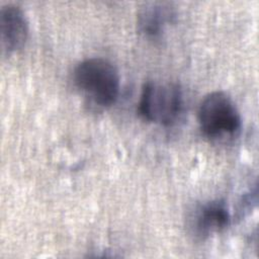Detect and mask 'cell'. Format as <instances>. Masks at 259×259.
<instances>
[{
  "instance_id": "277c9868",
  "label": "cell",
  "mask_w": 259,
  "mask_h": 259,
  "mask_svg": "<svg viewBox=\"0 0 259 259\" xmlns=\"http://www.w3.org/2000/svg\"><path fill=\"white\" fill-rule=\"evenodd\" d=\"M2 51L11 54L20 50L28 37V22L23 11L15 5H5L0 11Z\"/></svg>"
},
{
  "instance_id": "6da1fadb",
  "label": "cell",
  "mask_w": 259,
  "mask_h": 259,
  "mask_svg": "<svg viewBox=\"0 0 259 259\" xmlns=\"http://www.w3.org/2000/svg\"><path fill=\"white\" fill-rule=\"evenodd\" d=\"M76 86L95 104L108 107L115 103L120 89L116 68L102 58H88L74 69Z\"/></svg>"
},
{
  "instance_id": "7a4b0ae2",
  "label": "cell",
  "mask_w": 259,
  "mask_h": 259,
  "mask_svg": "<svg viewBox=\"0 0 259 259\" xmlns=\"http://www.w3.org/2000/svg\"><path fill=\"white\" fill-rule=\"evenodd\" d=\"M198 122L202 133L212 140L237 136L242 124L234 101L223 91H213L204 96L198 109Z\"/></svg>"
},
{
  "instance_id": "5b68a950",
  "label": "cell",
  "mask_w": 259,
  "mask_h": 259,
  "mask_svg": "<svg viewBox=\"0 0 259 259\" xmlns=\"http://www.w3.org/2000/svg\"><path fill=\"white\" fill-rule=\"evenodd\" d=\"M230 221L231 214L227 204L222 200H211L195 210L192 229L196 236L203 239L224 231Z\"/></svg>"
},
{
  "instance_id": "3957f363",
  "label": "cell",
  "mask_w": 259,
  "mask_h": 259,
  "mask_svg": "<svg viewBox=\"0 0 259 259\" xmlns=\"http://www.w3.org/2000/svg\"><path fill=\"white\" fill-rule=\"evenodd\" d=\"M182 104V92L177 84L148 81L142 88L138 111L145 120L168 126L177 120Z\"/></svg>"
},
{
  "instance_id": "8992f818",
  "label": "cell",
  "mask_w": 259,
  "mask_h": 259,
  "mask_svg": "<svg viewBox=\"0 0 259 259\" xmlns=\"http://www.w3.org/2000/svg\"><path fill=\"white\" fill-rule=\"evenodd\" d=\"M175 11L168 3L151 2L140 8L137 15L139 32L149 39L160 37L165 28L173 22Z\"/></svg>"
}]
</instances>
